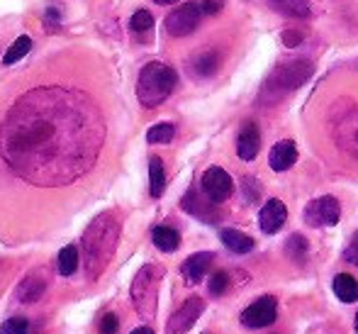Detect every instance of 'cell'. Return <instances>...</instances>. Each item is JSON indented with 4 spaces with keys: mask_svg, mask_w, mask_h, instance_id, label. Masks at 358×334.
I'll list each match as a JSON object with an SVG mask.
<instances>
[{
    "mask_svg": "<svg viewBox=\"0 0 358 334\" xmlns=\"http://www.w3.org/2000/svg\"><path fill=\"white\" fill-rule=\"evenodd\" d=\"M176 83H178V74L171 67L161 62L146 64L139 74L137 81V98L144 108H156L161 105L171 93H173Z\"/></svg>",
    "mask_w": 358,
    "mask_h": 334,
    "instance_id": "3",
    "label": "cell"
},
{
    "mask_svg": "<svg viewBox=\"0 0 358 334\" xmlns=\"http://www.w3.org/2000/svg\"><path fill=\"white\" fill-rule=\"evenodd\" d=\"M220 239L231 254H249V251L256 246V242L251 239L249 235H244V232H239V230H231V227H227V230L220 232Z\"/></svg>",
    "mask_w": 358,
    "mask_h": 334,
    "instance_id": "19",
    "label": "cell"
},
{
    "mask_svg": "<svg viewBox=\"0 0 358 334\" xmlns=\"http://www.w3.org/2000/svg\"><path fill=\"white\" fill-rule=\"evenodd\" d=\"M334 141L346 156L358 161V108L344 113L334 125Z\"/></svg>",
    "mask_w": 358,
    "mask_h": 334,
    "instance_id": "10",
    "label": "cell"
},
{
    "mask_svg": "<svg viewBox=\"0 0 358 334\" xmlns=\"http://www.w3.org/2000/svg\"><path fill=\"white\" fill-rule=\"evenodd\" d=\"M129 334H154V330H151V327H137V330L129 332Z\"/></svg>",
    "mask_w": 358,
    "mask_h": 334,
    "instance_id": "36",
    "label": "cell"
},
{
    "mask_svg": "<svg viewBox=\"0 0 358 334\" xmlns=\"http://www.w3.org/2000/svg\"><path fill=\"white\" fill-rule=\"evenodd\" d=\"M151 239H154L156 249L166 251V254H171V251H176L180 246L178 230H173V227H169V225L154 227V232H151Z\"/></svg>",
    "mask_w": 358,
    "mask_h": 334,
    "instance_id": "22",
    "label": "cell"
},
{
    "mask_svg": "<svg viewBox=\"0 0 358 334\" xmlns=\"http://www.w3.org/2000/svg\"><path fill=\"white\" fill-rule=\"evenodd\" d=\"M120 242V220L113 212H100L80 237V254L88 278H100L110 266Z\"/></svg>",
    "mask_w": 358,
    "mask_h": 334,
    "instance_id": "2",
    "label": "cell"
},
{
    "mask_svg": "<svg viewBox=\"0 0 358 334\" xmlns=\"http://www.w3.org/2000/svg\"><path fill=\"white\" fill-rule=\"evenodd\" d=\"M57 264H59V273H62V276H73L76 268H78V246H73V244L64 246V249L59 251Z\"/></svg>",
    "mask_w": 358,
    "mask_h": 334,
    "instance_id": "26",
    "label": "cell"
},
{
    "mask_svg": "<svg viewBox=\"0 0 358 334\" xmlns=\"http://www.w3.org/2000/svg\"><path fill=\"white\" fill-rule=\"evenodd\" d=\"M354 327H356V332H358V312H356V320H354Z\"/></svg>",
    "mask_w": 358,
    "mask_h": 334,
    "instance_id": "38",
    "label": "cell"
},
{
    "mask_svg": "<svg viewBox=\"0 0 358 334\" xmlns=\"http://www.w3.org/2000/svg\"><path fill=\"white\" fill-rule=\"evenodd\" d=\"M180 205H183L185 212H190L193 217H200L203 222H217V220H220V210H215L217 202H213L210 198L203 200L198 190H188V193L183 195V200H180Z\"/></svg>",
    "mask_w": 358,
    "mask_h": 334,
    "instance_id": "16",
    "label": "cell"
},
{
    "mask_svg": "<svg viewBox=\"0 0 358 334\" xmlns=\"http://www.w3.org/2000/svg\"><path fill=\"white\" fill-rule=\"evenodd\" d=\"M344 259L349 261V264L358 266V242H354V244H351L349 249L344 251Z\"/></svg>",
    "mask_w": 358,
    "mask_h": 334,
    "instance_id": "35",
    "label": "cell"
},
{
    "mask_svg": "<svg viewBox=\"0 0 358 334\" xmlns=\"http://www.w3.org/2000/svg\"><path fill=\"white\" fill-rule=\"evenodd\" d=\"M205 312V300L198 295L188 298L178 310L171 315L169 325H166V334H185L195 322L200 320V315Z\"/></svg>",
    "mask_w": 358,
    "mask_h": 334,
    "instance_id": "11",
    "label": "cell"
},
{
    "mask_svg": "<svg viewBox=\"0 0 358 334\" xmlns=\"http://www.w3.org/2000/svg\"><path fill=\"white\" fill-rule=\"evenodd\" d=\"M44 288H47V283H44L42 276H27L17 286V291H15V300L24 302V305H29V302H37L39 298L44 295Z\"/></svg>",
    "mask_w": 358,
    "mask_h": 334,
    "instance_id": "20",
    "label": "cell"
},
{
    "mask_svg": "<svg viewBox=\"0 0 358 334\" xmlns=\"http://www.w3.org/2000/svg\"><path fill=\"white\" fill-rule=\"evenodd\" d=\"M331 288H334V295L346 305L358 300V281L349 273H336L334 281H331Z\"/></svg>",
    "mask_w": 358,
    "mask_h": 334,
    "instance_id": "21",
    "label": "cell"
},
{
    "mask_svg": "<svg viewBox=\"0 0 358 334\" xmlns=\"http://www.w3.org/2000/svg\"><path fill=\"white\" fill-rule=\"evenodd\" d=\"M271 10H275L283 18H297V20H307L312 15V5L310 0H266Z\"/></svg>",
    "mask_w": 358,
    "mask_h": 334,
    "instance_id": "18",
    "label": "cell"
},
{
    "mask_svg": "<svg viewBox=\"0 0 358 334\" xmlns=\"http://www.w3.org/2000/svg\"><path fill=\"white\" fill-rule=\"evenodd\" d=\"M0 334H29V322L24 317H10L3 322Z\"/></svg>",
    "mask_w": 358,
    "mask_h": 334,
    "instance_id": "31",
    "label": "cell"
},
{
    "mask_svg": "<svg viewBox=\"0 0 358 334\" xmlns=\"http://www.w3.org/2000/svg\"><path fill=\"white\" fill-rule=\"evenodd\" d=\"M213 261H215L213 251H198V254H190L188 259L180 264V276L185 278L188 286H198V283L205 278V273L210 271Z\"/></svg>",
    "mask_w": 358,
    "mask_h": 334,
    "instance_id": "13",
    "label": "cell"
},
{
    "mask_svg": "<svg viewBox=\"0 0 358 334\" xmlns=\"http://www.w3.org/2000/svg\"><path fill=\"white\" fill-rule=\"evenodd\" d=\"M156 5H173V3H178V0H154Z\"/></svg>",
    "mask_w": 358,
    "mask_h": 334,
    "instance_id": "37",
    "label": "cell"
},
{
    "mask_svg": "<svg viewBox=\"0 0 358 334\" xmlns=\"http://www.w3.org/2000/svg\"><path fill=\"white\" fill-rule=\"evenodd\" d=\"M287 220V207L283 200L271 198L264 207L259 210V227L266 235H275Z\"/></svg>",
    "mask_w": 358,
    "mask_h": 334,
    "instance_id": "12",
    "label": "cell"
},
{
    "mask_svg": "<svg viewBox=\"0 0 358 334\" xmlns=\"http://www.w3.org/2000/svg\"><path fill=\"white\" fill-rule=\"evenodd\" d=\"M278 317V302L275 298L264 295L256 298L244 312H241V325L249 327V330H264V327H271Z\"/></svg>",
    "mask_w": 358,
    "mask_h": 334,
    "instance_id": "8",
    "label": "cell"
},
{
    "mask_svg": "<svg viewBox=\"0 0 358 334\" xmlns=\"http://www.w3.org/2000/svg\"><path fill=\"white\" fill-rule=\"evenodd\" d=\"M29 49H32V37L22 34V37H17L13 44H10V49L5 52V57H3V64H5V67H10V64L20 62V59H24V54H29Z\"/></svg>",
    "mask_w": 358,
    "mask_h": 334,
    "instance_id": "25",
    "label": "cell"
},
{
    "mask_svg": "<svg viewBox=\"0 0 358 334\" xmlns=\"http://www.w3.org/2000/svg\"><path fill=\"white\" fill-rule=\"evenodd\" d=\"M307 251H310V244H307V239L302 235H290L285 239V254L292 264H305Z\"/></svg>",
    "mask_w": 358,
    "mask_h": 334,
    "instance_id": "24",
    "label": "cell"
},
{
    "mask_svg": "<svg viewBox=\"0 0 358 334\" xmlns=\"http://www.w3.org/2000/svg\"><path fill=\"white\" fill-rule=\"evenodd\" d=\"M164 281V268L159 264H144L132 281V302L144 322H154L159 307V288Z\"/></svg>",
    "mask_w": 358,
    "mask_h": 334,
    "instance_id": "5",
    "label": "cell"
},
{
    "mask_svg": "<svg viewBox=\"0 0 358 334\" xmlns=\"http://www.w3.org/2000/svg\"><path fill=\"white\" fill-rule=\"evenodd\" d=\"M166 190V171L164 161L159 156H151L149 159V193L151 198H161Z\"/></svg>",
    "mask_w": 358,
    "mask_h": 334,
    "instance_id": "23",
    "label": "cell"
},
{
    "mask_svg": "<svg viewBox=\"0 0 358 334\" xmlns=\"http://www.w3.org/2000/svg\"><path fill=\"white\" fill-rule=\"evenodd\" d=\"M229 286H231V281H229V273L227 271H217L210 276V283H208L210 295H215V298L224 295V293L229 291Z\"/></svg>",
    "mask_w": 358,
    "mask_h": 334,
    "instance_id": "29",
    "label": "cell"
},
{
    "mask_svg": "<svg viewBox=\"0 0 358 334\" xmlns=\"http://www.w3.org/2000/svg\"><path fill=\"white\" fill-rule=\"evenodd\" d=\"M176 137V127L171 123H159L146 132V141L149 144H169Z\"/></svg>",
    "mask_w": 358,
    "mask_h": 334,
    "instance_id": "27",
    "label": "cell"
},
{
    "mask_svg": "<svg viewBox=\"0 0 358 334\" xmlns=\"http://www.w3.org/2000/svg\"><path fill=\"white\" fill-rule=\"evenodd\" d=\"M227 0H200V8H203L205 15H217L222 8H224Z\"/></svg>",
    "mask_w": 358,
    "mask_h": 334,
    "instance_id": "34",
    "label": "cell"
},
{
    "mask_svg": "<svg viewBox=\"0 0 358 334\" xmlns=\"http://www.w3.org/2000/svg\"><path fill=\"white\" fill-rule=\"evenodd\" d=\"M341 220V205L334 195H322L307 202L305 222L310 227H334Z\"/></svg>",
    "mask_w": 358,
    "mask_h": 334,
    "instance_id": "7",
    "label": "cell"
},
{
    "mask_svg": "<svg viewBox=\"0 0 358 334\" xmlns=\"http://www.w3.org/2000/svg\"><path fill=\"white\" fill-rule=\"evenodd\" d=\"M222 64V57L217 49H203V52H195L188 59V71L195 78H213Z\"/></svg>",
    "mask_w": 358,
    "mask_h": 334,
    "instance_id": "14",
    "label": "cell"
},
{
    "mask_svg": "<svg viewBox=\"0 0 358 334\" xmlns=\"http://www.w3.org/2000/svg\"><path fill=\"white\" fill-rule=\"evenodd\" d=\"M241 193H244V200L249 202V205H254V202H259L261 198V183H259V179H254V176H244L241 179Z\"/></svg>",
    "mask_w": 358,
    "mask_h": 334,
    "instance_id": "28",
    "label": "cell"
},
{
    "mask_svg": "<svg viewBox=\"0 0 358 334\" xmlns=\"http://www.w3.org/2000/svg\"><path fill=\"white\" fill-rule=\"evenodd\" d=\"M261 149V132L256 123H246L236 134V154L244 161H254Z\"/></svg>",
    "mask_w": 358,
    "mask_h": 334,
    "instance_id": "15",
    "label": "cell"
},
{
    "mask_svg": "<svg viewBox=\"0 0 358 334\" xmlns=\"http://www.w3.org/2000/svg\"><path fill=\"white\" fill-rule=\"evenodd\" d=\"M280 42H283L287 49L300 47V44H302V32H297V29H285V32L280 34Z\"/></svg>",
    "mask_w": 358,
    "mask_h": 334,
    "instance_id": "33",
    "label": "cell"
},
{
    "mask_svg": "<svg viewBox=\"0 0 358 334\" xmlns=\"http://www.w3.org/2000/svg\"><path fill=\"white\" fill-rule=\"evenodd\" d=\"M105 118L88 93L37 85L22 93L0 125L8 169L39 188L69 186L95 166L105 144Z\"/></svg>",
    "mask_w": 358,
    "mask_h": 334,
    "instance_id": "1",
    "label": "cell"
},
{
    "mask_svg": "<svg viewBox=\"0 0 358 334\" xmlns=\"http://www.w3.org/2000/svg\"><path fill=\"white\" fill-rule=\"evenodd\" d=\"M200 188H203L205 198H210L213 202L220 205V202L231 198V193H234V181H231V176L227 174L224 169H220V166H210V169L203 174Z\"/></svg>",
    "mask_w": 358,
    "mask_h": 334,
    "instance_id": "9",
    "label": "cell"
},
{
    "mask_svg": "<svg viewBox=\"0 0 358 334\" xmlns=\"http://www.w3.org/2000/svg\"><path fill=\"white\" fill-rule=\"evenodd\" d=\"M297 161V146L292 139H283L278 144H273L268 154V166L275 171V174H283V171L292 169Z\"/></svg>",
    "mask_w": 358,
    "mask_h": 334,
    "instance_id": "17",
    "label": "cell"
},
{
    "mask_svg": "<svg viewBox=\"0 0 358 334\" xmlns=\"http://www.w3.org/2000/svg\"><path fill=\"white\" fill-rule=\"evenodd\" d=\"M129 27L134 29V32H149L151 27H154V15L149 13V10H137V13L132 15V22H129Z\"/></svg>",
    "mask_w": 358,
    "mask_h": 334,
    "instance_id": "30",
    "label": "cell"
},
{
    "mask_svg": "<svg viewBox=\"0 0 358 334\" xmlns=\"http://www.w3.org/2000/svg\"><path fill=\"white\" fill-rule=\"evenodd\" d=\"M100 334H117V330H120V320H117V315L115 312H108V315L100 320Z\"/></svg>",
    "mask_w": 358,
    "mask_h": 334,
    "instance_id": "32",
    "label": "cell"
},
{
    "mask_svg": "<svg viewBox=\"0 0 358 334\" xmlns=\"http://www.w3.org/2000/svg\"><path fill=\"white\" fill-rule=\"evenodd\" d=\"M203 18L205 13L200 8V3H183L166 18V29H169L171 37H188L190 32L198 29Z\"/></svg>",
    "mask_w": 358,
    "mask_h": 334,
    "instance_id": "6",
    "label": "cell"
},
{
    "mask_svg": "<svg viewBox=\"0 0 358 334\" xmlns=\"http://www.w3.org/2000/svg\"><path fill=\"white\" fill-rule=\"evenodd\" d=\"M315 74V67L307 59H297V62H287L283 67H278L273 74L268 76V81L264 83V90H261V100L266 103H275L278 98L292 93V90L302 88L307 81Z\"/></svg>",
    "mask_w": 358,
    "mask_h": 334,
    "instance_id": "4",
    "label": "cell"
}]
</instances>
